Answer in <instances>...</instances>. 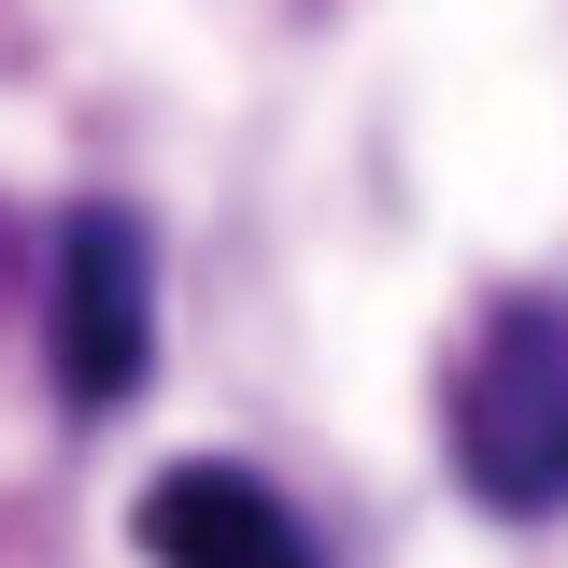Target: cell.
<instances>
[{
  "label": "cell",
  "mask_w": 568,
  "mask_h": 568,
  "mask_svg": "<svg viewBox=\"0 0 568 568\" xmlns=\"http://www.w3.org/2000/svg\"><path fill=\"white\" fill-rule=\"evenodd\" d=\"M455 469L484 511H568V298H497L455 369Z\"/></svg>",
  "instance_id": "obj_1"
},
{
  "label": "cell",
  "mask_w": 568,
  "mask_h": 568,
  "mask_svg": "<svg viewBox=\"0 0 568 568\" xmlns=\"http://www.w3.org/2000/svg\"><path fill=\"white\" fill-rule=\"evenodd\" d=\"M43 342H58V398H71V413H129V398H142V369H156V242H142V213L85 200L58 227Z\"/></svg>",
  "instance_id": "obj_2"
},
{
  "label": "cell",
  "mask_w": 568,
  "mask_h": 568,
  "mask_svg": "<svg viewBox=\"0 0 568 568\" xmlns=\"http://www.w3.org/2000/svg\"><path fill=\"white\" fill-rule=\"evenodd\" d=\"M14 271H29V242H14V213H0V313H14Z\"/></svg>",
  "instance_id": "obj_4"
},
{
  "label": "cell",
  "mask_w": 568,
  "mask_h": 568,
  "mask_svg": "<svg viewBox=\"0 0 568 568\" xmlns=\"http://www.w3.org/2000/svg\"><path fill=\"white\" fill-rule=\"evenodd\" d=\"M142 555L156 568H313V526H298L256 469L185 455V469L142 484Z\"/></svg>",
  "instance_id": "obj_3"
}]
</instances>
